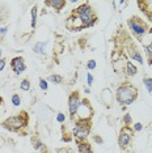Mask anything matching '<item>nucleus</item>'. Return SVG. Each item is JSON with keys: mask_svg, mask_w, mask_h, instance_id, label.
<instances>
[{"mask_svg": "<svg viewBox=\"0 0 152 153\" xmlns=\"http://www.w3.org/2000/svg\"><path fill=\"white\" fill-rule=\"evenodd\" d=\"M12 103H13V106H20L21 105V98H20V96L17 94V93H15V94L12 96Z\"/></svg>", "mask_w": 152, "mask_h": 153, "instance_id": "nucleus-24", "label": "nucleus"}, {"mask_svg": "<svg viewBox=\"0 0 152 153\" xmlns=\"http://www.w3.org/2000/svg\"><path fill=\"white\" fill-rule=\"evenodd\" d=\"M138 94H139V92H138V88L135 85H133L131 82H122L121 85L117 86L115 100L125 107L135 102Z\"/></svg>", "mask_w": 152, "mask_h": 153, "instance_id": "nucleus-1", "label": "nucleus"}, {"mask_svg": "<svg viewBox=\"0 0 152 153\" xmlns=\"http://www.w3.org/2000/svg\"><path fill=\"white\" fill-rule=\"evenodd\" d=\"M1 54H3V51H1V47H0V59H1Z\"/></svg>", "mask_w": 152, "mask_h": 153, "instance_id": "nucleus-36", "label": "nucleus"}, {"mask_svg": "<svg viewBox=\"0 0 152 153\" xmlns=\"http://www.w3.org/2000/svg\"><path fill=\"white\" fill-rule=\"evenodd\" d=\"M45 47H46V42H37L33 46V51L39 55H45Z\"/></svg>", "mask_w": 152, "mask_h": 153, "instance_id": "nucleus-17", "label": "nucleus"}, {"mask_svg": "<svg viewBox=\"0 0 152 153\" xmlns=\"http://www.w3.org/2000/svg\"><path fill=\"white\" fill-rule=\"evenodd\" d=\"M84 92L87 93V94H89V93H91V89H89V88H85V89H84Z\"/></svg>", "mask_w": 152, "mask_h": 153, "instance_id": "nucleus-34", "label": "nucleus"}, {"mask_svg": "<svg viewBox=\"0 0 152 153\" xmlns=\"http://www.w3.org/2000/svg\"><path fill=\"white\" fill-rule=\"evenodd\" d=\"M96 67H97V63H96V60H93V59H91V60H88V62H87V68L89 69V71L95 69Z\"/></svg>", "mask_w": 152, "mask_h": 153, "instance_id": "nucleus-26", "label": "nucleus"}, {"mask_svg": "<svg viewBox=\"0 0 152 153\" xmlns=\"http://www.w3.org/2000/svg\"><path fill=\"white\" fill-rule=\"evenodd\" d=\"M133 136H134V131L133 128L129 126H123L119 130V135H118V145L122 151L125 149H129V147L131 145V141H133Z\"/></svg>", "mask_w": 152, "mask_h": 153, "instance_id": "nucleus-6", "label": "nucleus"}, {"mask_svg": "<svg viewBox=\"0 0 152 153\" xmlns=\"http://www.w3.org/2000/svg\"><path fill=\"white\" fill-rule=\"evenodd\" d=\"M77 153H93L92 145L88 141H83L77 144Z\"/></svg>", "mask_w": 152, "mask_h": 153, "instance_id": "nucleus-13", "label": "nucleus"}, {"mask_svg": "<svg viewBox=\"0 0 152 153\" xmlns=\"http://www.w3.org/2000/svg\"><path fill=\"white\" fill-rule=\"evenodd\" d=\"M66 26H67V29L71 30V32H79V30L84 29L80 19H79L77 16L72 15V13H71V16L66 20Z\"/></svg>", "mask_w": 152, "mask_h": 153, "instance_id": "nucleus-10", "label": "nucleus"}, {"mask_svg": "<svg viewBox=\"0 0 152 153\" xmlns=\"http://www.w3.org/2000/svg\"><path fill=\"white\" fill-rule=\"evenodd\" d=\"M58 153H66V149H58ZM70 153V152H67Z\"/></svg>", "mask_w": 152, "mask_h": 153, "instance_id": "nucleus-33", "label": "nucleus"}, {"mask_svg": "<svg viewBox=\"0 0 152 153\" xmlns=\"http://www.w3.org/2000/svg\"><path fill=\"white\" fill-rule=\"evenodd\" d=\"M93 140L97 143L98 145H102V144H104V139L100 136V135H93Z\"/></svg>", "mask_w": 152, "mask_h": 153, "instance_id": "nucleus-28", "label": "nucleus"}, {"mask_svg": "<svg viewBox=\"0 0 152 153\" xmlns=\"http://www.w3.org/2000/svg\"><path fill=\"white\" fill-rule=\"evenodd\" d=\"M20 89L21 90H25V92H28V90H30V81L28 79H24L21 82H20Z\"/></svg>", "mask_w": 152, "mask_h": 153, "instance_id": "nucleus-22", "label": "nucleus"}, {"mask_svg": "<svg viewBox=\"0 0 152 153\" xmlns=\"http://www.w3.org/2000/svg\"><path fill=\"white\" fill-rule=\"evenodd\" d=\"M57 122H58V123H64V122H66V115H64L63 113H58Z\"/></svg>", "mask_w": 152, "mask_h": 153, "instance_id": "nucleus-27", "label": "nucleus"}, {"mask_svg": "<svg viewBox=\"0 0 152 153\" xmlns=\"http://www.w3.org/2000/svg\"><path fill=\"white\" fill-rule=\"evenodd\" d=\"M1 103H4V100H3L1 97H0V106H1Z\"/></svg>", "mask_w": 152, "mask_h": 153, "instance_id": "nucleus-35", "label": "nucleus"}, {"mask_svg": "<svg viewBox=\"0 0 152 153\" xmlns=\"http://www.w3.org/2000/svg\"><path fill=\"white\" fill-rule=\"evenodd\" d=\"M87 84H88V86H91L93 84V75L91 74V72L87 74Z\"/></svg>", "mask_w": 152, "mask_h": 153, "instance_id": "nucleus-30", "label": "nucleus"}, {"mask_svg": "<svg viewBox=\"0 0 152 153\" xmlns=\"http://www.w3.org/2000/svg\"><path fill=\"white\" fill-rule=\"evenodd\" d=\"M101 98H102L104 103H105L106 106H110V103H112V101H113V96H112V92H110V89H104L102 90Z\"/></svg>", "mask_w": 152, "mask_h": 153, "instance_id": "nucleus-15", "label": "nucleus"}, {"mask_svg": "<svg viewBox=\"0 0 152 153\" xmlns=\"http://www.w3.org/2000/svg\"><path fill=\"white\" fill-rule=\"evenodd\" d=\"M45 5L51 7V8L57 12H60L62 9L67 5V1H66V0H47V1H45Z\"/></svg>", "mask_w": 152, "mask_h": 153, "instance_id": "nucleus-11", "label": "nucleus"}, {"mask_svg": "<svg viewBox=\"0 0 152 153\" xmlns=\"http://www.w3.org/2000/svg\"><path fill=\"white\" fill-rule=\"evenodd\" d=\"M126 68H125V72H126V75L129 76V77H131V76H135L136 75V72H138V68H136V65H134L133 62H129L127 60L126 63Z\"/></svg>", "mask_w": 152, "mask_h": 153, "instance_id": "nucleus-14", "label": "nucleus"}, {"mask_svg": "<svg viewBox=\"0 0 152 153\" xmlns=\"http://www.w3.org/2000/svg\"><path fill=\"white\" fill-rule=\"evenodd\" d=\"M92 130V120L88 119H76L75 127L72 130V139L77 143L87 141Z\"/></svg>", "mask_w": 152, "mask_h": 153, "instance_id": "nucleus-4", "label": "nucleus"}, {"mask_svg": "<svg viewBox=\"0 0 152 153\" xmlns=\"http://www.w3.org/2000/svg\"><path fill=\"white\" fill-rule=\"evenodd\" d=\"M11 67H12L13 72H15L17 76L21 75L22 72L26 69L25 59H24V56H15V58H12V60H11Z\"/></svg>", "mask_w": 152, "mask_h": 153, "instance_id": "nucleus-9", "label": "nucleus"}, {"mask_svg": "<svg viewBox=\"0 0 152 153\" xmlns=\"http://www.w3.org/2000/svg\"><path fill=\"white\" fill-rule=\"evenodd\" d=\"M5 64H7L5 59H4V58H1V59H0V72H1L3 69L5 68Z\"/></svg>", "mask_w": 152, "mask_h": 153, "instance_id": "nucleus-32", "label": "nucleus"}, {"mask_svg": "<svg viewBox=\"0 0 152 153\" xmlns=\"http://www.w3.org/2000/svg\"><path fill=\"white\" fill-rule=\"evenodd\" d=\"M72 15L77 16L79 19H80L84 29L85 27H92L97 22V15L95 13V11H93V8L91 7L89 3H83L81 5L75 8L74 11H72Z\"/></svg>", "mask_w": 152, "mask_h": 153, "instance_id": "nucleus-2", "label": "nucleus"}, {"mask_svg": "<svg viewBox=\"0 0 152 153\" xmlns=\"http://www.w3.org/2000/svg\"><path fill=\"white\" fill-rule=\"evenodd\" d=\"M143 84H144V86H146L147 92L152 93V77H144L143 79Z\"/></svg>", "mask_w": 152, "mask_h": 153, "instance_id": "nucleus-21", "label": "nucleus"}, {"mask_svg": "<svg viewBox=\"0 0 152 153\" xmlns=\"http://www.w3.org/2000/svg\"><path fill=\"white\" fill-rule=\"evenodd\" d=\"M144 50H146V54H147L148 64L152 65V42L150 45H146V46H144Z\"/></svg>", "mask_w": 152, "mask_h": 153, "instance_id": "nucleus-18", "label": "nucleus"}, {"mask_svg": "<svg viewBox=\"0 0 152 153\" xmlns=\"http://www.w3.org/2000/svg\"><path fill=\"white\" fill-rule=\"evenodd\" d=\"M28 123H29V115L26 111H21L17 115L7 118L4 122H1V126L9 132H21L22 128L28 127Z\"/></svg>", "mask_w": 152, "mask_h": 153, "instance_id": "nucleus-3", "label": "nucleus"}, {"mask_svg": "<svg viewBox=\"0 0 152 153\" xmlns=\"http://www.w3.org/2000/svg\"><path fill=\"white\" fill-rule=\"evenodd\" d=\"M32 145H33L34 151H41L42 148H45V144L42 143V140H41V139H38L37 136L32 137Z\"/></svg>", "mask_w": 152, "mask_h": 153, "instance_id": "nucleus-16", "label": "nucleus"}, {"mask_svg": "<svg viewBox=\"0 0 152 153\" xmlns=\"http://www.w3.org/2000/svg\"><path fill=\"white\" fill-rule=\"evenodd\" d=\"M49 81L54 82V84H60V82H63V76L62 75H50Z\"/></svg>", "mask_w": 152, "mask_h": 153, "instance_id": "nucleus-20", "label": "nucleus"}, {"mask_svg": "<svg viewBox=\"0 0 152 153\" xmlns=\"http://www.w3.org/2000/svg\"><path fill=\"white\" fill-rule=\"evenodd\" d=\"M127 25H129L131 33L135 36L138 39H143V37L148 33V24L142 20L140 17L138 16H133L127 20Z\"/></svg>", "mask_w": 152, "mask_h": 153, "instance_id": "nucleus-5", "label": "nucleus"}, {"mask_svg": "<svg viewBox=\"0 0 152 153\" xmlns=\"http://www.w3.org/2000/svg\"><path fill=\"white\" fill-rule=\"evenodd\" d=\"M39 88H41V90H43V92H46V90L49 89V84H47V81L45 79H42V77L39 79Z\"/></svg>", "mask_w": 152, "mask_h": 153, "instance_id": "nucleus-25", "label": "nucleus"}, {"mask_svg": "<svg viewBox=\"0 0 152 153\" xmlns=\"http://www.w3.org/2000/svg\"><path fill=\"white\" fill-rule=\"evenodd\" d=\"M37 11H38L37 5H34L32 8V12H30V13H32V22H30V25H32L33 29L37 26Z\"/></svg>", "mask_w": 152, "mask_h": 153, "instance_id": "nucleus-19", "label": "nucleus"}, {"mask_svg": "<svg viewBox=\"0 0 152 153\" xmlns=\"http://www.w3.org/2000/svg\"><path fill=\"white\" fill-rule=\"evenodd\" d=\"M93 114H95V111H93V107L91 105V102H89V100L83 98L80 106H79L77 114H76L77 119H88V120H91Z\"/></svg>", "mask_w": 152, "mask_h": 153, "instance_id": "nucleus-7", "label": "nucleus"}, {"mask_svg": "<svg viewBox=\"0 0 152 153\" xmlns=\"http://www.w3.org/2000/svg\"><path fill=\"white\" fill-rule=\"evenodd\" d=\"M138 5L142 8V12L150 19V21H152V1H138Z\"/></svg>", "mask_w": 152, "mask_h": 153, "instance_id": "nucleus-12", "label": "nucleus"}, {"mask_svg": "<svg viewBox=\"0 0 152 153\" xmlns=\"http://www.w3.org/2000/svg\"><path fill=\"white\" fill-rule=\"evenodd\" d=\"M7 33H8V26L0 27V36H1V37H4V36H7Z\"/></svg>", "mask_w": 152, "mask_h": 153, "instance_id": "nucleus-31", "label": "nucleus"}, {"mask_svg": "<svg viewBox=\"0 0 152 153\" xmlns=\"http://www.w3.org/2000/svg\"><path fill=\"white\" fill-rule=\"evenodd\" d=\"M123 124H125V126H131V124H133V118H131V115L129 113H126L125 115H123Z\"/></svg>", "mask_w": 152, "mask_h": 153, "instance_id": "nucleus-23", "label": "nucleus"}, {"mask_svg": "<svg viewBox=\"0 0 152 153\" xmlns=\"http://www.w3.org/2000/svg\"><path fill=\"white\" fill-rule=\"evenodd\" d=\"M80 103H81V98H80L79 92L77 90L71 92L70 97H68V113H70V117H71L72 120L75 119L76 114H77V110H79Z\"/></svg>", "mask_w": 152, "mask_h": 153, "instance_id": "nucleus-8", "label": "nucleus"}, {"mask_svg": "<svg viewBox=\"0 0 152 153\" xmlns=\"http://www.w3.org/2000/svg\"><path fill=\"white\" fill-rule=\"evenodd\" d=\"M142 130H143V124L139 123V122H138V123H134V127H133L134 132H138V131H142Z\"/></svg>", "mask_w": 152, "mask_h": 153, "instance_id": "nucleus-29", "label": "nucleus"}]
</instances>
